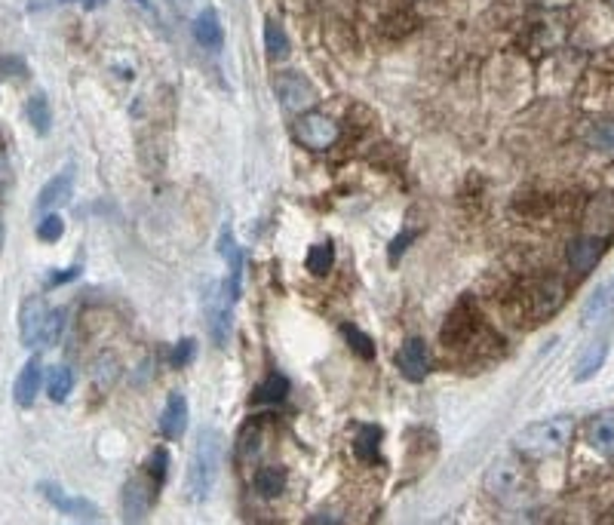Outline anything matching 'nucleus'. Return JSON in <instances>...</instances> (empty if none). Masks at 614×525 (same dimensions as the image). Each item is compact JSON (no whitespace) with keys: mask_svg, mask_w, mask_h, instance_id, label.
Listing matches in <instances>:
<instances>
[{"mask_svg":"<svg viewBox=\"0 0 614 525\" xmlns=\"http://www.w3.org/2000/svg\"><path fill=\"white\" fill-rule=\"evenodd\" d=\"M222 458H224V433L215 431V427H200L188 467V495L193 500H203L213 491L218 471H222Z\"/></svg>","mask_w":614,"mask_h":525,"instance_id":"nucleus-1","label":"nucleus"},{"mask_svg":"<svg viewBox=\"0 0 614 525\" xmlns=\"http://www.w3.org/2000/svg\"><path fill=\"white\" fill-rule=\"evenodd\" d=\"M571 433H575V424L569 418H547V421H535L529 427H522L520 433L513 436L516 451L529 458H550L560 455V451L571 442Z\"/></svg>","mask_w":614,"mask_h":525,"instance_id":"nucleus-2","label":"nucleus"},{"mask_svg":"<svg viewBox=\"0 0 614 525\" xmlns=\"http://www.w3.org/2000/svg\"><path fill=\"white\" fill-rule=\"evenodd\" d=\"M231 292L228 282H209L206 298H203V311H206V332L213 338L215 347H228L231 332H233V311H231Z\"/></svg>","mask_w":614,"mask_h":525,"instance_id":"nucleus-3","label":"nucleus"},{"mask_svg":"<svg viewBox=\"0 0 614 525\" xmlns=\"http://www.w3.org/2000/svg\"><path fill=\"white\" fill-rule=\"evenodd\" d=\"M292 135H295L298 144H304V148L326 151V148H332V144L338 142V124H335L332 117H326V114L307 111L304 117L295 120Z\"/></svg>","mask_w":614,"mask_h":525,"instance_id":"nucleus-4","label":"nucleus"},{"mask_svg":"<svg viewBox=\"0 0 614 525\" xmlns=\"http://www.w3.org/2000/svg\"><path fill=\"white\" fill-rule=\"evenodd\" d=\"M525 489V471L516 458H498L486 473V491L498 500H510L516 495H522Z\"/></svg>","mask_w":614,"mask_h":525,"instance_id":"nucleus-5","label":"nucleus"},{"mask_svg":"<svg viewBox=\"0 0 614 525\" xmlns=\"http://www.w3.org/2000/svg\"><path fill=\"white\" fill-rule=\"evenodd\" d=\"M40 495H44L55 510H62L64 516H74L80 522H99L102 520V510L93 504V500L86 498H77V495H68L64 489H59L55 482H40Z\"/></svg>","mask_w":614,"mask_h":525,"instance_id":"nucleus-6","label":"nucleus"},{"mask_svg":"<svg viewBox=\"0 0 614 525\" xmlns=\"http://www.w3.org/2000/svg\"><path fill=\"white\" fill-rule=\"evenodd\" d=\"M160 486L151 480V476H135L124 486V520L126 522H142L148 516L151 504H154V491Z\"/></svg>","mask_w":614,"mask_h":525,"instance_id":"nucleus-7","label":"nucleus"},{"mask_svg":"<svg viewBox=\"0 0 614 525\" xmlns=\"http://www.w3.org/2000/svg\"><path fill=\"white\" fill-rule=\"evenodd\" d=\"M277 95L286 111H307L317 102V90L311 86V80L302 77L298 71H286L277 77Z\"/></svg>","mask_w":614,"mask_h":525,"instance_id":"nucleus-8","label":"nucleus"},{"mask_svg":"<svg viewBox=\"0 0 614 525\" xmlns=\"http://www.w3.org/2000/svg\"><path fill=\"white\" fill-rule=\"evenodd\" d=\"M605 243L609 240L602 237V233H584V237H575L569 243V253H565V258H569L571 271L575 273H589L599 264V258L605 253Z\"/></svg>","mask_w":614,"mask_h":525,"instance_id":"nucleus-9","label":"nucleus"},{"mask_svg":"<svg viewBox=\"0 0 614 525\" xmlns=\"http://www.w3.org/2000/svg\"><path fill=\"white\" fill-rule=\"evenodd\" d=\"M46 317H50V311H46L44 298H28V302L22 304V313H19V332H22V344H25V347H37V344H44Z\"/></svg>","mask_w":614,"mask_h":525,"instance_id":"nucleus-10","label":"nucleus"},{"mask_svg":"<svg viewBox=\"0 0 614 525\" xmlns=\"http://www.w3.org/2000/svg\"><path fill=\"white\" fill-rule=\"evenodd\" d=\"M397 369L402 371L406 381H424L427 371H431V353H427V344L421 338H411L400 347L397 353Z\"/></svg>","mask_w":614,"mask_h":525,"instance_id":"nucleus-11","label":"nucleus"},{"mask_svg":"<svg viewBox=\"0 0 614 525\" xmlns=\"http://www.w3.org/2000/svg\"><path fill=\"white\" fill-rule=\"evenodd\" d=\"M587 446L602 458H614V411L593 415L584 427Z\"/></svg>","mask_w":614,"mask_h":525,"instance_id":"nucleus-12","label":"nucleus"},{"mask_svg":"<svg viewBox=\"0 0 614 525\" xmlns=\"http://www.w3.org/2000/svg\"><path fill=\"white\" fill-rule=\"evenodd\" d=\"M40 384H44V366H40V360H37V357H31V360L25 362V369L19 371V378H15V387H13L15 402H19L22 409L35 406Z\"/></svg>","mask_w":614,"mask_h":525,"instance_id":"nucleus-13","label":"nucleus"},{"mask_svg":"<svg viewBox=\"0 0 614 525\" xmlns=\"http://www.w3.org/2000/svg\"><path fill=\"white\" fill-rule=\"evenodd\" d=\"M191 28H193V37H197V44L203 46V50H222L224 28H222V19H218V13L213 10V6L200 10Z\"/></svg>","mask_w":614,"mask_h":525,"instance_id":"nucleus-14","label":"nucleus"},{"mask_svg":"<svg viewBox=\"0 0 614 525\" xmlns=\"http://www.w3.org/2000/svg\"><path fill=\"white\" fill-rule=\"evenodd\" d=\"M184 424H188V400L182 393H169L163 415H160V433L166 440H179L184 433Z\"/></svg>","mask_w":614,"mask_h":525,"instance_id":"nucleus-15","label":"nucleus"},{"mask_svg":"<svg viewBox=\"0 0 614 525\" xmlns=\"http://www.w3.org/2000/svg\"><path fill=\"white\" fill-rule=\"evenodd\" d=\"M562 302H565V286L556 277L540 280V286L535 289V295H531V304H535L538 320H547L550 313H556Z\"/></svg>","mask_w":614,"mask_h":525,"instance_id":"nucleus-16","label":"nucleus"},{"mask_svg":"<svg viewBox=\"0 0 614 525\" xmlns=\"http://www.w3.org/2000/svg\"><path fill=\"white\" fill-rule=\"evenodd\" d=\"M71 191H74V175L62 173L44 184V191L37 193V213H46V209L64 206L71 200Z\"/></svg>","mask_w":614,"mask_h":525,"instance_id":"nucleus-17","label":"nucleus"},{"mask_svg":"<svg viewBox=\"0 0 614 525\" xmlns=\"http://www.w3.org/2000/svg\"><path fill=\"white\" fill-rule=\"evenodd\" d=\"M611 311H614V277L605 282V286L596 289L593 295H589V302L584 304L580 320H584V326H596V322L609 320Z\"/></svg>","mask_w":614,"mask_h":525,"instance_id":"nucleus-18","label":"nucleus"},{"mask_svg":"<svg viewBox=\"0 0 614 525\" xmlns=\"http://www.w3.org/2000/svg\"><path fill=\"white\" fill-rule=\"evenodd\" d=\"M605 357H609V342H589L578 357L575 381H589L605 366Z\"/></svg>","mask_w":614,"mask_h":525,"instance_id":"nucleus-19","label":"nucleus"},{"mask_svg":"<svg viewBox=\"0 0 614 525\" xmlns=\"http://www.w3.org/2000/svg\"><path fill=\"white\" fill-rule=\"evenodd\" d=\"M381 427L375 424H362L357 431V440H353V451H357L360 461H369V464H378V458H381Z\"/></svg>","mask_w":614,"mask_h":525,"instance_id":"nucleus-20","label":"nucleus"},{"mask_svg":"<svg viewBox=\"0 0 614 525\" xmlns=\"http://www.w3.org/2000/svg\"><path fill=\"white\" fill-rule=\"evenodd\" d=\"M25 114H28V124L35 126L37 135L50 133V126H53V108H50V99H46V93H35V95H31Z\"/></svg>","mask_w":614,"mask_h":525,"instance_id":"nucleus-21","label":"nucleus"},{"mask_svg":"<svg viewBox=\"0 0 614 525\" xmlns=\"http://www.w3.org/2000/svg\"><path fill=\"white\" fill-rule=\"evenodd\" d=\"M74 391V371L68 366H53L50 378H46V393H50L53 402H64Z\"/></svg>","mask_w":614,"mask_h":525,"instance_id":"nucleus-22","label":"nucleus"},{"mask_svg":"<svg viewBox=\"0 0 614 525\" xmlns=\"http://www.w3.org/2000/svg\"><path fill=\"white\" fill-rule=\"evenodd\" d=\"M282 489H286V473L280 467H262L255 473V491L262 498H280Z\"/></svg>","mask_w":614,"mask_h":525,"instance_id":"nucleus-23","label":"nucleus"},{"mask_svg":"<svg viewBox=\"0 0 614 525\" xmlns=\"http://www.w3.org/2000/svg\"><path fill=\"white\" fill-rule=\"evenodd\" d=\"M286 393H289V381L280 375V371H271V375L264 378L262 384H258L255 400L258 402H282V400H286Z\"/></svg>","mask_w":614,"mask_h":525,"instance_id":"nucleus-24","label":"nucleus"},{"mask_svg":"<svg viewBox=\"0 0 614 525\" xmlns=\"http://www.w3.org/2000/svg\"><path fill=\"white\" fill-rule=\"evenodd\" d=\"M264 50H268L271 59H286L289 55V37L273 19L264 25Z\"/></svg>","mask_w":614,"mask_h":525,"instance_id":"nucleus-25","label":"nucleus"},{"mask_svg":"<svg viewBox=\"0 0 614 525\" xmlns=\"http://www.w3.org/2000/svg\"><path fill=\"white\" fill-rule=\"evenodd\" d=\"M332 262H335V249L329 243H317V246H311V253H307V271L317 273V277L332 271Z\"/></svg>","mask_w":614,"mask_h":525,"instance_id":"nucleus-26","label":"nucleus"},{"mask_svg":"<svg viewBox=\"0 0 614 525\" xmlns=\"http://www.w3.org/2000/svg\"><path fill=\"white\" fill-rule=\"evenodd\" d=\"M587 142L593 144L596 151H602V154H614V120H599V124H593Z\"/></svg>","mask_w":614,"mask_h":525,"instance_id":"nucleus-27","label":"nucleus"},{"mask_svg":"<svg viewBox=\"0 0 614 525\" xmlns=\"http://www.w3.org/2000/svg\"><path fill=\"white\" fill-rule=\"evenodd\" d=\"M342 332H344V338H347V344L353 347V353H360L362 360H371V357H375V347H371V338H369L366 332H360L357 326H344Z\"/></svg>","mask_w":614,"mask_h":525,"instance_id":"nucleus-28","label":"nucleus"},{"mask_svg":"<svg viewBox=\"0 0 614 525\" xmlns=\"http://www.w3.org/2000/svg\"><path fill=\"white\" fill-rule=\"evenodd\" d=\"M166 473H169V451L166 449H154L151 458H148V476L157 482V486H163Z\"/></svg>","mask_w":614,"mask_h":525,"instance_id":"nucleus-29","label":"nucleus"},{"mask_svg":"<svg viewBox=\"0 0 614 525\" xmlns=\"http://www.w3.org/2000/svg\"><path fill=\"white\" fill-rule=\"evenodd\" d=\"M64 233V222L62 215H46L37 222V237L44 240V243H53V240H59Z\"/></svg>","mask_w":614,"mask_h":525,"instance_id":"nucleus-30","label":"nucleus"},{"mask_svg":"<svg viewBox=\"0 0 614 525\" xmlns=\"http://www.w3.org/2000/svg\"><path fill=\"white\" fill-rule=\"evenodd\" d=\"M64 329V313L62 311H50V317H46V329H44V347H53L59 342Z\"/></svg>","mask_w":614,"mask_h":525,"instance_id":"nucleus-31","label":"nucleus"},{"mask_svg":"<svg viewBox=\"0 0 614 525\" xmlns=\"http://www.w3.org/2000/svg\"><path fill=\"white\" fill-rule=\"evenodd\" d=\"M193 351H197V344H193V338H184V342L175 344V351H173V357H169V362H173L175 369L188 366V362L193 360Z\"/></svg>","mask_w":614,"mask_h":525,"instance_id":"nucleus-32","label":"nucleus"},{"mask_svg":"<svg viewBox=\"0 0 614 525\" xmlns=\"http://www.w3.org/2000/svg\"><path fill=\"white\" fill-rule=\"evenodd\" d=\"M411 240H415V231H409V233H400V237L393 240V246H391V258H393V262H397V258H400V253H402V249H406V246L411 243Z\"/></svg>","mask_w":614,"mask_h":525,"instance_id":"nucleus-33","label":"nucleus"},{"mask_svg":"<svg viewBox=\"0 0 614 525\" xmlns=\"http://www.w3.org/2000/svg\"><path fill=\"white\" fill-rule=\"evenodd\" d=\"M95 375H99V384H102V387H108V384L117 378V369H111V371H108V357H104V360L99 362V369H95Z\"/></svg>","mask_w":614,"mask_h":525,"instance_id":"nucleus-34","label":"nucleus"},{"mask_svg":"<svg viewBox=\"0 0 614 525\" xmlns=\"http://www.w3.org/2000/svg\"><path fill=\"white\" fill-rule=\"evenodd\" d=\"M0 182H10V163H6L4 151H0Z\"/></svg>","mask_w":614,"mask_h":525,"instance_id":"nucleus-35","label":"nucleus"},{"mask_svg":"<svg viewBox=\"0 0 614 525\" xmlns=\"http://www.w3.org/2000/svg\"><path fill=\"white\" fill-rule=\"evenodd\" d=\"M86 10H95V6H102V0H84Z\"/></svg>","mask_w":614,"mask_h":525,"instance_id":"nucleus-36","label":"nucleus"},{"mask_svg":"<svg viewBox=\"0 0 614 525\" xmlns=\"http://www.w3.org/2000/svg\"><path fill=\"white\" fill-rule=\"evenodd\" d=\"M0 246H4V224H0Z\"/></svg>","mask_w":614,"mask_h":525,"instance_id":"nucleus-37","label":"nucleus"},{"mask_svg":"<svg viewBox=\"0 0 614 525\" xmlns=\"http://www.w3.org/2000/svg\"><path fill=\"white\" fill-rule=\"evenodd\" d=\"M609 4H611V6H614V0H609Z\"/></svg>","mask_w":614,"mask_h":525,"instance_id":"nucleus-38","label":"nucleus"},{"mask_svg":"<svg viewBox=\"0 0 614 525\" xmlns=\"http://www.w3.org/2000/svg\"><path fill=\"white\" fill-rule=\"evenodd\" d=\"M611 522H614V516H611Z\"/></svg>","mask_w":614,"mask_h":525,"instance_id":"nucleus-39","label":"nucleus"}]
</instances>
